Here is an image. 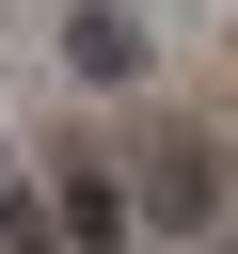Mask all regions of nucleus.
Instances as JSON below:
<instances>
[{"instance_id":"nucleus-1","label":"nucleus","mask_w":238,"mask_h":254,"mask_svg":"<svg viewBox=\"0 0 238 254\" xmlns=\"http://www.w3.org/2000/svg\"><path fill=\"white\" fill-rule=\"evenodd\" d=\"M143 222L159 238H222V143H159L143 159Z\"/></svg>"},{"instance_id":"nucleus-2","label":"nucleus","mask_w":238,"mask_h":254,"mask_svg":"<svg viewBox=\"0 0 238 254\" xmlns=\"http://www.w3.org/2000/svg\"><path fill=\"white\" fill-rule=\"evenodd\" d=\"M63 64H79L95 95H127V79H143V16H127V0H79V16H63Z\"/></svg>"},{"instance_id":"nucleus-3","label":"nucleus","mask_w":238,"mask_h":254,"mask_svg":"<svg viewBox=\"0 0 238 254\" xmlns=\"http://www.w3.org/2000/svg\"><path fill=\"white\" fill-rule=\"evenodd\" d=\"M0 254H79V238H63V206H48V190H16V175H0Z\"/></svg>"},{"instance_id":"nucleus-5","label":"nucleus","mask_w":238,"mask_h":254,"mask_svg":"<svg viewBox=\"0 0 238 254\" xmlns=\"http://www.w3.org/2000/svg\"><path fill=\"white\" fill-rule=\"evenodd\" d=\"M0 175H16V159H0Z\"/></svg>"},{"instance_id":"nucleus-4","label":"nucleus","mask_w":238,"mask_h":254,"mask_svg":"<svg viewBox=\"0 0 238 254\" xmlns=\"http://www.w3.org/2000/svg\"><path fill=\"white\" fill-rule=\"evenodd\" d=\"M206 254H238V238H206Z\"/></svg>"}]
</instances>
